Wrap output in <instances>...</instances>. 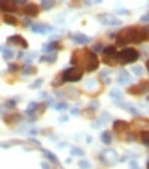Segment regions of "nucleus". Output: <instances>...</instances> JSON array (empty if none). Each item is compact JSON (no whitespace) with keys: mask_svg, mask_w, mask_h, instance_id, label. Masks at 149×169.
Here are the masks:
<instances>
[{"mask_svg":"<svg viewBox=\"0 0 149 169\" xmlns=\"http://www.w3.org/2000/svg\"><path fill=\"white\" fill-rule=\"evenodd\" d=\"M82 77H84L82 69H79V67L74 66V67H69V69H66V70L63 72L61 81H63V83H78V81L82 80Z\"/></svg>","mask_w":149,"mask_h":169,"instance_id":"20e7f679","label":"nucleus"},{"mask_svg":"<svg viewBox=\"0 0 149 169\" xmlns=\"http://www.w3.org/2000/svg\"><path fill=\"white\" fill-rule=\"evenodd\" d=\"M42 83H43V80H37V81L35 83V84H32V85H30V88H39V87L42 85Z\"/></svg>","mask_w":149,"mask_h":169,"instance_id":"473e14b6","label":"nucleus"},{"mask_svg":"<svg viewBox=\"0 0 149 169\" xmlns=\"http://www.w3.org/2000/svg\"><path fill=\"white\" fill-rule=\"evenodd\" d=\"M66 108H67L66 103H57V105H55V109H57V111H66Z\"/></svg>","mask_w":149,"mask_h":169,"instance_id":"2f4dec72","label":"nucleus"},{"mask_svg":"<svg viewBox=\"0 0 149 169\" xmlns=\"http://www.w3.org/2000/svg\"><path fill=\"white\" fill-rule=\"evenodd\" d=\"M102 142L106 144V145H109L112 142V138H111V133H109V132H103V133H102Z\"/></svg>","mask_w":149,"mask_h":169,"instance_id":"b1692460","label":"nucleus"},{"mask_svg":"<svg viewBox=\"0 0 149 169\" xmlns=\"http://www.w3.org/2000/svg\"><path fill=\"white\" fill-rule=\"evenodd\" d=\"M130 80H131L130 74H128L127 70L121 69V70H119V75H118V83H119V84H128Z\"/></svg>","mask_w":149,"mask_h":169,"instance_id":"ddd939ff","label":"nucleus"},{"mask_svg":"<svg viewBox=\"0 0 149 169\" xmlns=\"http://www.w3.org/2000/svg\"><path fill=\"white\" fill-rule=\"evenodd\" d=\"M72 64L79 67V69H85L87 72H94L100 61L97 58V54L88 49H78L72 54Z\"/></svg>","mask_w":149,"mask_h":169,"instance_id":"f257e3e1","label":"nucleus"},{"mask_svg":"<svg viewBox=\"0 0 149 169\" xmlns=\"http://www.w3.org/2000/svg\"><path fill=\"white\" fill-rule=\"evenodd\" d=\"M21 118H23V117H21L20 114H14V115H6V117H5V121H6L8 124H15V123H18Z\"/></svg>","mask_w":149,"mask_h":169,"instance_id":"2eb2a0df","label":"nucleus"},{"mask_svg":"<svg viewBox=\"0 0 149 169\" xmlns=\"http://www.w3.org/2000/svg\"><path fill=\"white\" fill-rule=\"evenodd\" d=\"M148 91V81H143V83H139V84L133 85L128 88V93L130 94H134V96H140L142 93Z\"/></svg>","mask_w":149,"mask_h":169,"instance_id":"0eeeda50","label":"nucleus"},{"mask_svg":"<svg viewBox=\"0 0 149 169\" xmlns=\"http://www.w3.org/2000/svg\"><path fill=\"white\" fill-rule=\"evenodd\" d=\"M140 57V52L136 48H124L122 51L118 52V58H121V61L124 64H131L134 61H137Z\"/></svg>","mask_w":149,"mask_h":169,"instance_id":"7ed1b4c3","label":"nucleus"},{"mask_svg":"<svg viewBox=\"0 0 149 169\" xmlns=\"http://www.w3.org/2000/svg\"><path fill=\"white\" fill-rule=\"evenodd\" d=\"M130 166H131V169H139V166H137V163H136V162H133Z\"/></svg>","mask_w":149,"mask_h":169,"instance_id":"58836bf2","label":"nucleus"},{"mask_svg":"<svg viewBox=\"0 0 149 169\" xmlns=\"http://www.w3.org/2000/svg\"><path fill=\"white\" fill-rule=\"evenodd\" d=\"M37 69L35 66H32V64H26L24 67H23V74L24 75H33V74H36Z\"/></svg>","mask_w":149,"mask_h":169,"instance_id":"412c9836","label":"nucleus"},{"mask_svg":"<svg viewBox=\"0 0 149 169\" xmlns=\"http://www.w3.org/2000/svg\"><path fill=\"white\" fill-rule=\"evenodd\" d=\"M103 52H105V55H118V51H116V48L115 46H106L105 49H103Z\"/></svg>","mask_w":149,"mask_h":169,"instance_id":"5701e85b","label":"nucleus"},{"mask_svg":"<svg viewBox=\"0 0 149 169\" xmlns=\"http://www.w3.org/2000/svg\"><path fill=\"white\" fill-rule=\"evenodd\" d=\"M140 136H142V142H143V145H145V147H148L149 145V132L148 130H142Z\"/></svg>","mask_w":149,"mask_h":169,"instance_id":"393cba45","label":"nucleus"},{"mask_svg":"<svg viewBox=\"0 0 149 169\" xmlns=\"http://www.w3.org/2000/svg\"><path fill=\"white\" fill-rule=\"evenodd\" d=\"M70 153H72V156H79V157L85 156L84 150H81V148H72V150H70Z\"/></svg>","mask_w":149,"mask_h":169,"instance_id":"cd10ccee","label":"nucleus"},{"mask_svg":"<svg viewBox=\"0 0 149 169\" xmlns=\"http://www.w3.org/2000/svg\"><path fill=\"white\" fill-rule=\"evenodd\" d=\"M30 29H32L35 33H46V32L52 30V27L48 26V24H33Z\"/></svg>","mask_w":149,"mask_h":169,"instance_id":"9b49d317","label":"nucleus"},{"mask_svg":"<svg viewBox=\"0 0 149 169\" xmlns=\"http://www.w3.org/2000/svg\"><path fill=\"white\" fill-rule=\"evenodd\" d=\"M103 61H105L106 64H109V66H115V64L118 63V55H105Z\"/></svg>","mask_w":149,"mask_h":169,"instance_id":"a211bd4d","label":"nucleus"},{"mask_svg":"<svg viewBox=\"0 0 149 169\" xmlns=\"http://www.w3.org/2000/svg\"><path fill=\"white\" fill-rule=\"evenodd\" d=\"M0 52L3 54V58H5V60H12V58H14V51H12L11 48L0 46Z\"/></svg>","mask_w":149,"mask_h":169,"instance_id":"4468645a","label":"nucleus"},{"mask_svg":"<svg viewBox=\"0 0 149 169\" xmlns=\"http://www.w3.org/2000/svg\"><path fill=\"white\" fill-rule=\"evenodd\" d=\"M90 166H91V165H90V162H87V160H81V162H79V168L81 169H90Z\"/></svg>","mask_w":149,"mask_h":169,"instance_id":"c85d7f7f","label":"nucleus"},{"mask_svg":"<svg viewBox=\"0 0 149 169\" xmlns=\"http://www.w3.org/2000/svg\"><path fill=\"white\" fill-rule=\"evenodd\" d=\"M93 52H99V51H103V45L102 43H97V45H94L93 46V49H91Z\"/></svg>","mask_w":149,"mask_h":169,"instance_id":"7c9ffc66","label":"nucleus"},{"mask_svg":"<svg viewBox=\"0 0 149 169\" xmlns=\"http://www.w3.org/2000/svg\"><path fill=\"white\" fill-rule=\"evenodd\" d=\"M57 49H60V43L58 42H51L48 45H45V48H43V51H46V52H52V51H57Z\"/></svg>","mask_w":149,"mask_h":169,"instance_id":"6ab92c4d","label":"nucleus"},{"mask_svg":"<svg viewBox=\"0 0 149 169\" xmlns=\"http://www.w3.org/2000/svg\"><path fill=\"white\" fill-rule=\"evenodd\" d=\"M14 2H15L17 6H24V5L27 3V0H14Z\"/></svg>","mask_w":149,"mask_h":169,"instance_id":"f704fd0d","label":"nucleus"},{"mask_svg":"<svg viewBox=\"0 0 149 169\" xmlns=\"http://www.w3.org/2000/svg\"><path fill=\"white\" fill-rule=\"evenodd\" d=\"M40 166H42L43 169H51V166H49L48 163H45V162H42V163H40Z\"/></svg>","mask_w":149,"mask_h":169,"instance_id":"4c0bfd02","label":"nucleus"},{"mask_svg":"<svg viewBox=\"0 0 149 169\" xmlns=\"http://www.w3.org/2000/svg\"><path fill=\"white\" fill-rule=\"evenodd\" d=\"M3 21H5L8 26H17V24H18V23H17V18L12 17V15H5Z\"/></svg>","mask_w":149,"mask_h":169,"instance_id":"4be33fe9","label":"nucleus"},{"mask_svg":"<svg viewBox=\"0 0 149 169\" xmlns=\"http://www.w3.org/2000/svg\"><path fill=\"white\" fill-rule=\"evenodd\" d=\"M57 60V55L55 54H52V55H43V57H40V61H43V63H54Z\"/></svg>","mask_w":149,"mask_h":169,"instance_id":"a878e982","label":"nucleus"},{"mask_svg":"<svg viewBox=\"0 0 149 169\" xmlns=\"http://www.w3.org/2000/svg\"><path fill=\"white\" fill-rule=\"evenodd\" d=\"M102 2H103V0H96V3H102Z\"/></svg>","mask_w":149,"mask_h":169,"instance_id":"ea45409f","label":"nucleus"},{"mask_svg":"<svg viewBox=\"0 0 149 169\" xmlns=\"http://www.w3.org/2000/svg\"><path fill=\"white\" fill-rule=\"evenodd\" d=\"M8 70H9V72H15V70H18V66H17V64H9Z\"/></svg>","mask_w":149,"mask_h":169,"instance_id":"72a5a7b5","label":"nucleus"},{"mask_svg":"<svg viewBox=\"0 0 149 169\" xmlns=\"http://www.w3.org/2000/svg\"><path fill=\"white\" fill-rule=\"evenodd\" d=\"M40 151H42V153L46 156V159H48V160H51L52 163H57V162H58V159L55 157V154H54L52 151H49V150H45V148H40Z\"/></svg>","mask_w":149,"mask_h":169,"instance_id":"dca6fc26","label":"nucleus"},{"mask_svg":"<svg viewBox=\"0 0 149 169\" xmlns=\"http://www.w3.org/2000/svg\"><path fill=\"white\" fill-rule=\"evenodd\" d=\"M55 6V2L54 0H42V8L43 9H51Z\"/></svg>","mask_w":149,"mask_h":169,"instance_id":"bb28decb","label":"nucleus"},{"mask_svg":"<svg viewBox=\"0 0 149 169\" xmlns=\"http://www.w3.org/2000/svg\"><path fill=\"white\" fill-rule=\"evenodd\" d=\"M128 129H130V124L127 123V121H122V120H116V121H113V130L115 132H128Z\"/></svg>","mask_w":149,"mask_h":169,"instance_id":"9d476101","label":"nucleus"},{"mask_svg":"<svg viewBox=\"0 0 149 169\" xmlns=\"http://www.w3.org/2000/svg\"><path fill=\"white\" fill-rule=\"evenodd\" d=\"M111 97L115 102H122V93L119 91V88H113L111 90Z\"/></svg>","mask_w":149,"mask_h":169,"instance_id":"f3484780","label":"nucleus"},{"mask_svg":"<svg viewBox=\"0 0 149 169\" xmlns=\"http://www.w3.org/2000/svg\"><path fill=\"white\" fill-rule=\"evenodd\" d=\"M131 72H134L136 75H142V74H143V67H140V66H134V67L131 69Z\"/></svg>","mask_w":149,"mask_h":169,"instance_id":"c756f323","label":"nucleus"},{"mask_svg":"<svg viewBox=\"0 0 149 169\" xmlns=\"http://www.w3.org/2000/svg\"><path fill=\"white\" fill-rule=\"evenodd\" d=\"M148 20H149V15H148V14L142 15V18H140V21H142V23H148Z\"/></svg>","mask_w":149,"mask_h":169,"instance_id":"e433bc0d","label":"nucleus"},{"mask_svg":"<svg viewBox=\"0 0 149 169\" xmlns=\"http://www.w3.org/2000/svg\"><path fill=\"white\" fill-rule=\"evenodd\" d=\"M148 39V27H125L116 35L118 45H127L130 42L140 43Z\"/></svg>","mask_w":149,"mask_h":169,"instance_id":"f03ea898","label":"nucleus"},{"mask_svg":"<svg viewBox=\"0 0 149 169\" xmlns=\"http://www.w3.org/2000/svg\"><path fill=\"white\" fill-rule=\"evenodd\" d=\"M0 9L5 12H17V5L14 0H0Z\"/></svg>","mask_w":149,"mask_h":169,"instance_id":"6e6552de","label":"nucleus"},{"mask_svg":"<svg viewBox=\"0 0 149 169\" xmlns=\"http://www.w3.org/2000/svg\"><path fill=\"white\" fill-rule=\"evenodd\" d=\"M8 43H9V45L20 46V48H23V49H27V48H29V42H27L23 36H20V35L9 36V38H8Z\"/></svg>","mask_w":149,"mask_h":169,"instance_id":"423d86ee","label":"nucleus"},{"mask_svg":"<svg viewBox=\"0 0 149 169\" xmlns=\"http://www.w3.org/2000/svg\"><path fill=\"white\" fill-rule=\"evenodd\" d=\"M70 38H72V41L76 42L78 45H85V43L90 42V36H87V35H72Z\"/></svg>","mask_w":149,"mask_h":169,"instance_id":"f8f14e48","label":"nucleus"},{"mask_svg":"<svg viewBox=\"0 0 149 169\" xmlns=\"http://www.w3.org/2000/svg\"><path fill=\"white\" fill-rule=\"evenodd\" d=\"M37 108H39V103H37V102L29 103V106H27V109H26V114H27V115H33V114L36 112Z\"/></svg>","mask_w":149,"mask_h":169,"instance_id":"aec40b11","label":"nucleus"},{"mask_svg":"<svg viewBox=\"0 0 149 169\" xmlns=\"http://www.w3.org/2000/svg\"><path fill=\"white\" fill-rule=\"evenodd\" d=\"M6 106H8V108H14V106H15V100H8V102H6Z\"/></svg>","mask_w":149,"mask_h":169,"instance_id":"c9c22d12","label":"nucleus"},{"mask_svg":"<svg viewBox=\"0 0 149 169\" xmlns=\"http://www.w3.org/2000/svg\"><path fill=\"white\" fill-rule=\"evenodd\" d=\"M97 20L102 23V24H105V26H119L121 24V20H118L115 15H112V14H100L99 17H97Z\"/></svg>","mask_w":149,"mask_h":169,"instance_id":"39448f33","label":"nucleus"},{"mask_svg":"<svg viewBox=\"0 0 149 169\" xmlns=\"http://www.w3.org/2000/svg\"><path fill=\"white\" fill-rule=\"evenodd\" d=\"M23 12L26 15H29V17H37L39 15V6L36 3H27L26 8L23 9Z\"/></svg>","mask_w":149,"mask_h":169,"instance_id":"1a4fd4ad","label":"nucleus"}]
</instances>
